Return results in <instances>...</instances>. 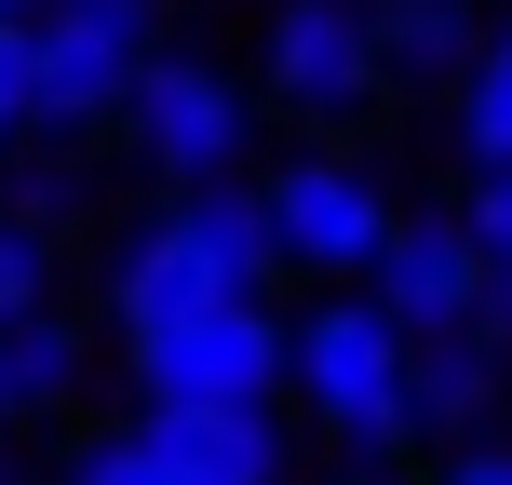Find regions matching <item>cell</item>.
I'll use <instances>...</instances> for the list:
<instances>
[{
	"instance_id": "6da1fadb",
	"label": "cell",
	"mask_w": 512,
	"mask_h": 485,
	"mask_svg": "<svg viewBox=\"0 0 512 485\" xmlns=\"http://www.w3.org/2000/svg\"><path fill=\"white\" fill-rule=\"evenodd\" d=\"M243 297H283L270 270V230H256V189H176V203L122 216L95 243V310H108V351L122 337H162L189 310H243Z\"/></svg>"
},
{
	"instance_id": "7a4b0ae2",
	"label": "cell",
	"mask_w": 512,
	"mask_h": 485,
	"mask_svg": "<svg viewBox=\"0 0 512 485\" xmlns=\"http://www.w3.org/2000/svg\"><path fill=\"white\" fill-rule=\"evenodd\" d=\"M283 418L337 445V472H391L405 445V337L364 297H297L283 310Z\"/></svg>"
},
{
	"instance_id": "3957f363",
	"label": "cell",
	"mask_w": 512,
	"mask_h": 485,
	"mask_svg": "<svg viewBox=\"0 0 512 485\" xmlns=\"http://www.w3.org/2000/svg\"><path fill=\"white\" fill-rule=\"evenodd\" d=\"M135 149V176L176 203V189H243L256 162H270V122H256V95H243V68L230 54H189V41H162L149 68H135V95H122V122H108Z\"/></svg>"
},
{
	"instance_id": "277c9868",
	"label": "cell",
	"mask_w": 512,
	"mask_h": 485,
	"mask_svg": "<svg viewBox=\"0 0 512 485\" xmlns=\"http://www.w3.org/2000/svg\"><path fill=\"white\" fill-rule=\"evenodd\" d=\"M243 95H256V122H297V149H364V122L391 108V68H378L364 0H270V14H256Z\"/></svg>"
},
{
	"instance_id": "5b68a950",
	"label": "cell",
	"mask_w": 512,
	"mask_h": 485,
	"mask_svg": "<svg viewBox=\"0 0 512 485\" xmlns=\"http://www.w3.org/2000/svg\"><path fill=\"white\" fill-rule=\"evenodd\" d=\"M162 41V0H27V149H108Z\"/></svg>"
},
{
	"instance_id": "8992f818",
	"label": "cell",
	"mask_w": 512,
	"mask_h": 485,
	"mask_svg": "<svg viewBox=\"0 0 512 485\" xmlns=\"http://www.w3.org/2000/svg\"><path fill=\"white\" fill-rule=\"evenodd\" d=\"M243 189H256V230H270V270L297 283V297H351L378 230L405 216V189L364 149H270Z\"/></svg>"
},
{
	"instance_id": "52a82bcc",
	"label": "cell",
	"mask_w": 512,
	"mask_h": 485,
	"mask_svg": "<svg viewBox=\"0 0 512 485\" xmlns=\"http://www.w3.org/2000/svg\"><path fill=\"white\" fill-rule=\"evenodd\" d=\"M122 405L135 418H243V405H283V297L189 310V324H162V337H122Z\"/></svg>"
},
{
	"instance_id": "ba28073f",
	"label": "cell",
	"mask_w": 512,
	"mask_h": 485,
	"mask_svg": "<svg viewBox=\"0 0 512 485\" xmlns=\"http://www.w3.org/2000/svg\"><path fill=\"white\" fill-rule=\"evenodd\" d=\"M351 297H364V310H378V324L418 351V337H459V324H472L486 270H472V243H459V216H445V203H405V216L378 230V256H364V283H351Z\"/></svg>"
},
{
	"instance_id": "9c48e42d",
	"label": "cell",
	"mask_w": 512,
	"mask_h": 485,
	"mask_svg": "<svg viewBox=\"0 0 512 485\" xmlns=\"http://www.w3.org/2000/svg\"><path fill=\"white\" fill-rule=\"evenodd\" d=\"M472 432H512V351L486 324L418 337V351H405V445L445 459V445H472Z\"/></svg>"
},
{
	"instance_id": "30bf717a",
	"label": "cell",
	"mask_w": 512,
	"mask_h": 485,
	"mask_svg": "<svg viewBox=\"0 0 512 485\" xmlns=\"http://www.w3.org/2000/svg\"><path fill=\"white\" fill-rule=\"evenodd\" d=\"M95 378H108L95 310H27V324H0V432H27V418H81Z\"/></svg>"
},
{
	"instance_id": "8fae6325",
	"label": "cell",
	"mask_w": 512,
	"mask_h": 485,
	"mask_svg": "<svg viewBox=\"0 0 512 485\" xmlns=\"http://www.w3.org/2000/svg\"><path fill=\"white\" fill-rule=\"evenodd\" d=\"M364 27H378V68H391V95H418V81H459L472 68V41H486V0H364Z\"/></svg>"
},
{
	"instance_id": "7c38bea8",
	"label": "cell",
	"mask_w": 512,
	"mask_h": 485,
	"mask_svg": "<svg viewBox=\"0 0 512 485\" xmlns=\"http://www.w3.org/2000/svg\"><path fill=\"white\" fill-rule=\"evenodd\" d=\"M445 135H459V162H472V176H512V14H486L472 68L445 81Z\"/></svg>"
},
{
	"instance_id": "4fadbf2b",
	"label": "cell",
	"mask_w": 512,
	"mask_h": 485,
	"mask_svg": "<svg viewBox=\"0 0 512 485\" xmlns=\"http://www.w3.org/2000/svg\"><path fill=\"white\" fill-rule=\"evenodd\" d=\"M95 149H0V216L14 230H41V243H68L81 216H95Z\"/></svg>"
},
{
	"instance_id": "5bb4252c",
	"label": "cell",
	"mask_w": 512,
	"mask_h": 485,
	"mask_svg": "<svg viewBox=\"0 0 512 485\" xmlns=\"http://www.w3.org/2000/svg\"><path fill=\"white\" fill-rule=\"evenodd\" d=\"M54 485H189V472L162 459V445L135 432V418H122V432L95 418V432H68V445H54Z\"/></svg>"
},
{
	"instance_id": "9a60e30c",
	"label": "cell",
	"mask_w": 512,
	"mask_h": 485,
	"mask_svg": "<svg viewBox=\"0 0 512 485\" xmlns=\"http://www.w3.org/2000/svg\"><path fill=\"white\" fill-rule=\"evenodd\" d=\"M27 310H68V243L0 216V324H27Z\"/></svg>"
},
{
	"instance_id": "2e32d148",
	"label": "cell",
	"mask_w": 512,
	"mask_h": 485,
	"mask_svg": "<svg viewBox=\"0 0 512 485\" xmlns=\"http://www.w3.org/2000/svg\"><path fill=\"white\" fill-rule=\"evenodd\" d=\"M445 216H459L472 270H499V283H512V176H472V189H459V203H445Z\"/></svg>"
},
{
	"instance_id": "e0dca14e",
	"label": "cell",
	"mask_w": 512,
	"mask_h": 485,
	"mask_svg": "<svg viewBox=\"0 0 512 485\" xmlns=\"http://www.w3.org/2000/svg\"><path fill=\"white\" fill-rule=\"evenodd\" d=\"M418 485H512V432H472V445H445Z\"/></svg>"
},
{
	"instance_id": "ac0fdd59",
	"label": "cell",
	"mask_w": 512,
	"mask_h": 485,
	"mask_svg": "<svg viewBox=\"0 0 512 485\" xmlns=\"http://www.w3.org/2000/svg\"><path fill=\"white\" fill-rule=\"evenodd\" d=\"M0 149H27V27L0 14Z\"/></svg>"
},
{
	"instance_id": "d6986e66",
	"label": "cell",
	"mask_w": 512,
	"mask_h": 485,
	"mask_svg": "<svg viewBox=\"0 0 512 485\" xmlns=\"http://www.w3.org/2000/svg\"><path fill=\"white\" fill-rule=\"evenodd\" d=\"M0 14H14V27H27V0H0Z\"/></svg>"
},
{
	"instance_id": "ffe728a7",
	"label": "cell",
	"mask_w": 512,
	"mask_h": 485,
	"mask_svg": "<svg viewBox=\"0 0 512 485\" xmlns=\"http://www.w3.org/2000/svg\"><path fill=\"white\" fill-rule=\"evenodd\" d=\"M0 485H14V472H0Z\"/></svg>"
}]
</instances>
